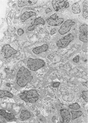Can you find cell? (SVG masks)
I'll return each instance as SVG.
<instances>
[{
    "mask_svg": "<svg viewBox=\"0 0 88 123\" xmlns=\"http://www.w3.org/2000/svg\"><path fill=\"white\" fill-rule=\"evenodd\" d=\"M88 81H87L86 82H83V83H82V84H83V85L86 86H87V87H88Z\"/></svg>",
    "mask_w": 88,
    "mask_h": 123,
    "instance_id": "29",
    "label": "cell"
},
{
    "mask_svg": "<svg viewBox=\"0 0 88 123\" xmlns=\"http://www.w3.org/2000/svg\"><path fill=\"white\" fill-rule=\"evenodd\" d=\"M73 61L75 62H78L79 61V56H76L73 59Z\"/></svg>",
    "mask_w": 88,
    "mask_h": 123,
    "instance_id": "24",
    "label": "cell"
},
{
    "mask_svg": "<svg viewBox=\"0 0 88 123\" xmlns=\"http://www.w3.org/2000/svg\"><path fill=\"white\" fill-rule=\"evenodd\" d=\"M0 116L6 122H12L16 119L14 113L7 112L3 109H0Z\"/></svg>",
    "mask_w": 88,
    "mask_h": 123,
    "instance_id": "7",
    "label": "cell"
},
{
    "mask_svg": "<svg viewBox=\"0 0 88 123\" xmlns=\"http://www.w3.org/2000/svg\"><path fill=\"white\" fill-rule=\"evenodd\" d=\"M36 15V13L34 12H25L21 16V20L22 22H24L27 19L33 16H35Z\"/></svg>",
    "mask_w": 88,
    "mask_h": 123,
    "instance_id": "17",
    "label": "cell"
},
{
    "mask_svg": "<svg viewBox=\"0 0 88 123\" xmlns=\"http://www.w3.org/2000/svg\"><path fill=\"white\" fill-rule=\"evenodd\" d=\"M64 21V19L59 18L56 14H54L51 15L47 21L49 25L53 26L60 25Z\"/></svg>",
    "mask_w": 88,
    "mask_h": 123,
    "instance_id": "6",
    "label": "cell"
},
{
    "mask_svg": "<svg viewBox=\"0 0 88 123\" xmlns=\"http://www.w3.org/2000/svg\"><path fill=\"white\" fill-rule=\"evenodd\" d=\"M2 51L5 54L4 57L6 58H10L12 55L16 54L17 51L11 47L8 44L6 45L3 47Z\"/></svg>",
    "mask_w": 88,
    "mask_h": 123,
    "instance_id": "9",
    "label": "cell"
},
{
    "mask_svg": "<svg viewBox=\"0 0 88 123\" xmlns=\"http://www.w3.org/2000/svg\"><path fill=\"white\" fill-rule=\"evenodd\" d=\"M30 112L26 110H23L21 112L20 118L22 120L29 119L31 117Z\"/></svg>",
    "mask_w": 88,
    "mask_h": 123,
    "instance_id": "16",
    "label": "cell"
},
{
    "mask_svg": "<svg viewBox=\"0 0 88 123\" xmlns=\"http://www.w3.org/2000/svg\"><path fill=\"white\" fill-rule=\"evenodd\" d=\"M68 0H53L52 5L55 11L58 12L65 6L66 3Z\"/></svg>",
    "mask_w": 88,
    "mask_h": 123,
    "instance_id": "10",
    "label": "cell"
},
{
    "mask_svg": "<svg viewBox=\"0 0 88 123\" xmlns=\"http://www.w3.org/2000/svg\"><path fill=\"white\" fill-rule=\"evenodd\" d=\"M69 107L71 109L76 110L79 109L80 108L79 105L77 103H75L72 105H70Z\"/></svg>",
    "mask_w": 88,
    "mask_h": 123,
    "instance_id": "21",
    "label": "cell"
},
{
    "mask_svg": "<svg viewBox=\"0 0 88 123\" xmlns=\"http://www.w3.org/2000/svg\"><path fill=\"white\" fill-rule=\"evenodd\" d=\"M74 39L73 36L71 33H70L59 40L57 43V45L59 47L65 48L67 46L70 42Z\"/></svg>",
    "mask_w": 88,
    "mask_h": 123,
    "instance_id": "4",
    "label": "cell"
},
{
    "mask_svg": "<svg viewBox=\"0 0 88 123\" xmlns=\"http://www.w3.org/2000/svg\"><path fill=\"white\" fill-rule=\"evenodd\" d=\"M44 60L39 59H33L29 58L27 62L29 68L32 71H36L45 65Z\"/></svg>",
    "mask_w": 88,
    "mask_h": 123,
    "instance_id": "3",
    "label": "cell"
},
{
    "mask_svg": "<svg viewBox=\"0 0 88 123\" xmlns=\"http://www.w3.org/2000/svg\"><path fill=\"white\" fill-rule=\"evenodd\" d=\"M48 45L47 44H43L41 46L34 48L33 50V52L35 54H39L42 52L46 51L48 49Z\"/></svg>",
    "mask_w": 88,
    "mask_h": 123,
    "instance_id": "14",
    "label": "cell"
},
{
    "mask_svg": "<svg viewBox=\"0 0 88 123\" xmlns=\"http://www.w3.org/2000/svg\"><path fill=\"white\" fill-rule=\"evenodd\" d=\"M61 115L63 118V123H68L70 119V115L68 110L62 109L60 110Z\"/></svg>",
    "mask_w": 88,
    "mask_h": 123,
    "instance_id": "11",
    "label": "cell"
},
{
    "mask_svg": "<svg viewBox=\"0 0 88 123\" xmlns=\"http://www.w3.org/2000/svg\"><path fill=\"white\" fill-rule=\"evenodd\" d=\"M21 99L27 102L35 103L38 100L39 95L35 90L24 91L19 95Z\"/></svg>",
    "mask_w": 88,
    "mask_h": 123,
    "instance_id": "2",
    "label": "cell"
},
{
    "mask_svg": "<svg viewBox=\"0 0 88 123\" xmlns=\"http://www.w3.org/2000/svg\"><path fill=\"white\" fill-rule=\"evenodd\" d=\"M69 6H70V5H69V3H68V2H67V3H66L65 6L64 7L65 8H67L69 7Z\"/></svg>",
    "mask_w": 88,
    "mask_h": 123,
    "instance_id": "28",
    "label": "cell"
},
{
    "mask_svg": "<svg viewBox=\"0 0 88 123\" xmlns=\"http://www.w3.org/2000/svg\"><path fill=\"white\" fill-rule=\"evenodd\" d=\"M83 10V16L85 18H88V0H84L82 3Z\"/></svg>",
    "mask_w": 88,
    "mask_h": 123,
    "instance_id": "18",
    "label": "cell"
},
{
    "mask_svg": "<svg viewBox=\"0 0 88 123\" xmlns=\"http://www.w3.org/2000/svg\"><path fill=\"white\" fill-rule=\"evenodd\" d=\"M0 123H6V122L4 121H0Z\"/></svg>",
    "mask_w": 88,
    "mask_h": 123,
    "instance_id": "30",
    "label": "cell"
},
{
    "mask_svg": "<svg viewBox=\"0 0 88 123\" xmlns=\"http://www.w3.org/2000/svg\"><path fill=\"white\" fill-rule=\"evenodd\" d=\"M1 86V85H0V88Z\"/></svg>",
    "mask_w": 88,
    "mask_h": 123,
    "instance_id": "31",
    "label": "cell"
},
{
    "mask_svg": "<svg viewBox=\"0 0 88 123\" xmlns=\"http://www.w3.org/2000/svg\"><path fill=\"white\" fill-rule=\"evenodd\" d=\"M56 32V29L55 28L51 30V34L52 35H53Z\"/></svg>",
    "mask_w": 88,
    "mask_h": 123,
    "instance_id": "26",
    "label": "cell"
},
{
    "mask_svg": "<svg viewBox=\"0 0 88 123\" xmlns=\"http://www.w3.org/2000/svg\"><path fill=\"white\" fill-rule=\"evenodd\" d=\"M75 24V22L72 20H67L61 26L59 31V33L62 35L65 34L69 32L71 27Z\"/></svg>",
    "mask_w": 88,
    "mask_h": 123,
    "instance_id": "5",
    "label": "cell"
},
{
    "mask_svg": "<svg viewBox=\"0 0 88 123\" xmlns=\"http://www.w3.org/2000/svg\"><path fill=\"white\" fill-rule=\"evenodd\" d=\"M60 84V82H58L56 83H54V84H53V87H58L59 85Z\"/></svg>",
    "mask_w": 88,
    "mask_h": 123,
    "instance_id": "25",
    "label": "cell"
},
{
    "mask_svg": "<svg viewBox=\"0 0 88 123\" xmlns=\"http://www.w3.org/2000/svg\"><path fill=\"white\" fill-rule=\"evenodd\" d=\"M5 97L11 99H14L15 96L8 90H0V99H2Z\"/></svg>",
    "mask_w": 88,
    "mask_h": 123,
    "instance_id": "15",
    "label": "cell"
},
{
    "mask_svg": "<svg viewBox=\"0 0 88 123\" xmlns=\"http://www.w3.org/2000/svg\"><path fill=\"white\" fill-rule=\"evenodd\" d=\"M24 33V31L22 29H19L18 31V33L19 36H21Z\"/></svg>",
    "mask_w": 88,
    "mask_h": 123,
    "instance_id": "23",
    "label": "cell"
},
{
    "mask_svg": "<svg viewBox=\"0 0 88 123\" xmlns=\"http://www.w3.org/2000/svg\"><path fill=\"white\" fill-rule=\"evenodd\" d=\"M72 114V119H74L81 117L83 114V113L81 111H71Z\"/></svg>",
    "mask_w": 88,
    "mask_h": 123,
    "instance_id": "20",
    "label": "cell"
},
{
    "mask_svg": "<svg viewBox=\"0 0 88 123\" xmlns=\"http://www.w3.org/2000/svg\"><path fill=\"white\" fill-rule=\"evenodd\" d=\"M15 77V80L13 83V87L14 88L25 86L32 81L33 78L31 71L24 67L20 68L16 74Z\"/></svg>",
    "mask_w": 88,
    "mask_h": 123,
    "instance_id": "1",
    "label": "cell"
},
{
    "mask_svg": "<svg viewBox=\"0 0 88 123\" xmlns=\"http://www.w3.org/2000/svg\"><path fill=\"white\" fill-rule=\"evenodd\" d=\"M52 10L49 8H48L45 11L46 12L47 14H48L49 12H52Z\"/></svg>",
    "mask_w": 88,
    "mask_h": 123,
    "instance_id": "27",
    "label": "cell"
},
{
    "mask_svg": "<svg viewBox=\"0 0 88 123\" xmlns=\"http://www.w3.org/2000/svg\"><path fill=\"white\" fill-rule=\"evenodd\" d=\"M80 34L79 39L80 41L83 42H88V25H82L80 27Z\"/></svg>",
    "mask_w": 88,
    "mask_h": 123,
    "instance_id": "8",
    "label": "cell"
},
{
    "mask_svg": "<svg viewBox=\"0 0 88 123\" xmlns=\"http://www.w3.org/2000/svg\"><path fill=\"white\" fill-rule=\"evenodd\" d=\"M72 10L73 13L75 14H79L81 12V7L78 3L76 2L72 6Z\"/></svg>",
    "mask_w": 88,
    "mask_h": 123,
    "instance_id": "19",
    "label": "cell"
},
{
    "mask_svg": "<svg viewBox=\"0 0 88 123\" xmlns=\"http://www.w3.org/2000/svg\"><path fill=\"white\" fill-rule=\"evenodd\" d=\"M81 97L84 99L86 102L88 101V91H83L82 92V94L81 95Z\"/></svg>",
    "mask_w": 88,
    "mask_h": 123,
    "instance_id": "22",
    "label": "cell"
},
{
    "mask_svg": "<svg viewBox=\"0 0 88 123\" xmlns=\"http://www.w3.org/2000/svg\"><path fill=\"white\" fill-rule=\"evenodd\" d=\"M45 22L44 19L41 17H40L35 20L34 22L33 25L29 27L28 30L29 31H34L35 27L40 24L44 25L45 24Z\"/></svg>",
    "mask_w": 88,
    "mask_h": 123,
    "instance_id": "12",
    "label": "cell"
},
{
    "mask_svg": "<svg viewBox=\"0 0 88 123\" xmlns=\"http://www.w3.org/2000/svg\"><path fill=\"white\" fill-rule=\"evenodd\" d=\"M38 0H18V6L19 7H23L25 6H30L36 4Z\"/></svg>",
    "mask_w": 88,
    "mask_h": 123,
    "instance_id": "13",
    "label": "cell"
}]
</instances>
